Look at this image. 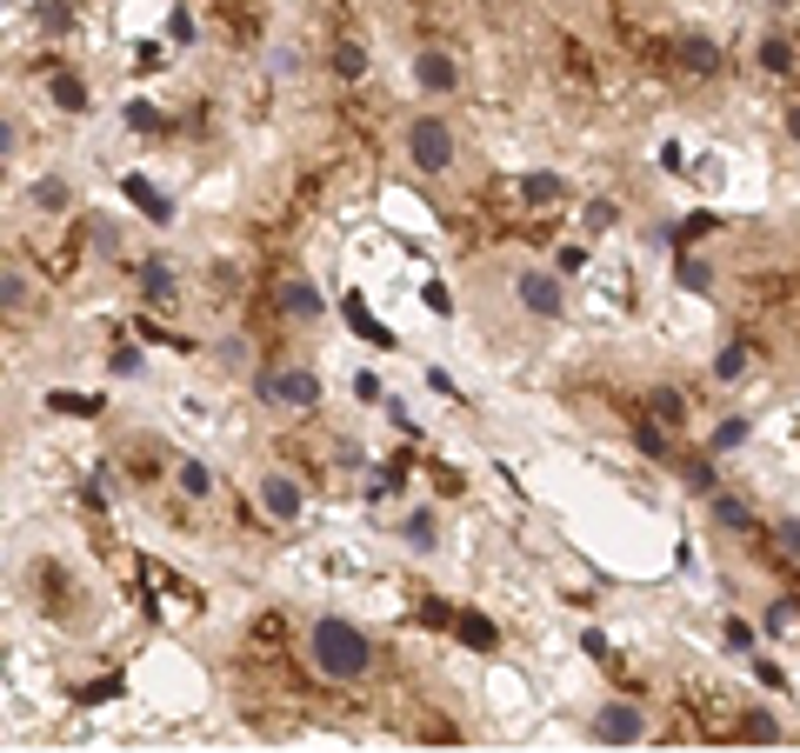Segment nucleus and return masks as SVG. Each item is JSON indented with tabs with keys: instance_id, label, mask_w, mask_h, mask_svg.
<instances>
[{
	"instance_id": "f257e3e1",
	"label": "nucleus",
	"mask_w": 800,
	"mask_h": 753,
	"mask_svg": "<svg viewBox=\"0 0 800 753\" xmlns=\"http://www.w3.org/2000/svg\"><path fill=\"white\" fill-rule=\"evenodd\" d=\"M307 660H313L320 681L361 687V681L374 674V640H367V627H354L347 614H320V620L307 627Z\"/></svg>"
},
{
	"instance_id": "f03ea898",
	"label": "nucleus",
	"mask_w": 800,
	"mask_h": 753,
	"mask_svg": "<svg viewBox=\"0 0 800 753\" xmlns=\"http://www.w3.org/2000/svg\"><path fill=\"white\" fill-rule=\"evenodd\" d=\"M400 153H408V167H414L421 181H441V174H454V160H460L454 121H441L434 107L408 114V127H400Z\"/></svg>"
},
{
	"instance_id": "7ed1b4c3",
	"label": "nucleus",
	"mask_w": 800,
	"mask_h": 753,
	"mask_svg": "<svg viewBox=\"0 0 800 753\" xmlns=\"http://www.w3.org/2000/svg\"><path fill=\"white\" fill-rule=\"evenodd\" d=\"M254 400L261 407H287V413H313L320 400H328V387H320L313 367H261L254 374Z\"/></svg>"
},
{
	"instance_id": "20e7f679",
	"label": "nucleus",
	"mask_w": 800,
	"mask_h": 753,
	"mask_svg": "<svg viewBox=\"0 0 800 753\" xmlns=\"http://www.w3.org/2000/svg\"><path fill=\"white\" fill-rule=\"evenodd\" d=\"M514 300H521V313L540 320V327H560V320H568V287H560V267H521V274H514Z\"/></svg>"
},
{
	"instance_id": "39448f33",
	"label": "nucleus",
	"mask_w": 800,
	"mask_h": 753,
	"mask_svg": "<svg viewBox=\"0 0 800 753\" xmlns=\"http://www.w3.org/2000/svg\"><path fill=\"white\" fill-rule=\"evenodd\" d=\"M587 733L601 740V746H640V740H648L654 733V714L648 707H640V700H601L594 714H587Z\"/></svg>"
},
{
	"instance_id": "423d86ee",
	"label": "nucleus",
	"mask_w": 800,
	"mask_h": 753,
	"mask_svg": "<svg viewBox=\"0 0 800 753\" xmlns=\"http://www.w3.org/2000/svg\"><path fill=\"white\" fill-rule=\"evenodd\" d=\"M254 500H261V514H267L274 527H294V521L307 514V493H300V480H294L287 467L254 474Z\"/></svg>"
},
{
	"instance_id": "0eeeda50",
	"label": "nucleus",
	"mask_w": 800,
	"mask_h": 753,
	"mask_svg": "<svg viewBox=\"0 0 800 753\" xmlns=\"http://www.w3.org/2000/svg\"><path fill=\"white\" fill-rule=\"evenodd\" d=\"M460 60H454V47H414V88L427 94V101H454L460 94Z\"/></svg>"
},
{
	"instance_id": "6e6552de",
	"label": "nucleus",
	"mask_w": 800,
	"mask_h": 753,
	"mask_svg": "<svg viewBox=\"0 0 800 753\" xmlns=\"http://www.w3.org/2000/svg\"><path fill=\"white\" fill-rule=\"evenodd\" d=\"M127 274H134V294H140L147 307H168V300H181V274H174V261H168V254H140Z\"/></svg>"
},
{
	"instance_id": "1a4fd4ad",
	"label": "nucleus",
	"mask_w": 800,
	"mask_h": 753,
	"mask_svg": "<svg viewBox=\"0 0 800 753\" xmlns=\"http://www.w3.org/2000/svg\"><path fill=\"white\" fill-rule=\"evenodd\" d=\"M707 521H713L720 534H728V540H754V534H761V514L747 507L741 493H728V487H720V493H707Z\"/></svg>"
},
{
	"instance_id": "9d476101",
	"label": "nucleus",
	"mask_w": 800,
	"mask_h": 753,
	"mask_svg": "<svg viewBox=\"0 0 800 753\" xmlns=\"http://www.w3.org/2000/svg\"><path fill=\"white\" fill-rule=\"evenodd\" d=\"M121 201H127V207H134L147 227H174V201L160 194L147 174H121Z\"/></svg>"
},
{
	"instance_id": "9b49d317",
	"label": "nucleus",
	"mask_w": 800,
	"mask_h": 753,
	"mask_svg": "<svg viewBox=\"0 0 800 753\" xmlns=\"http://www.w3.org/2000/svg\"><path fill=\"white\" fill-rule=\"evenodd\" d=\"M627 441H633V454H640V460L674 467V427H667V421H654V413H640V421L627 427Z\"/></svg>"
},
{
	"instance_id": "f8f14e48",
	"label": "nucleus",
	"mask_w": 800,
	"mask_h": 753,
	"mask_svg": "<svg viewBox=\"0 0 800 753\" xmlns=\"http://www.w3.org/2000/svg\"><path fill=\"white\" fill-rule=\"evenodd\" d=\"M47 101H54V114H88V107H94V88H88V73H73V67H54V73H47Z\"/></svg>"
},
{
	"instance_id": "ddd939ff",
	"label": "nucleus",
	"mask_w": 800,
	"mask_h": 753,
	"mask_svg": "<svg viewBox=\"0 0 800 753\" xmlns=\"http://www.w3.org/2000/svg\"><path fill=\"white\" fill-rule=\"evenodd\" d=\"M341 307H347V333H361L367 347H380V354H387V347H400V333L374 320V307H367V294H361V287H347V300H341Z\"/></svg>"
},
{
	"instance_id": "4468645a",
	"label": "nucleus",
	"mask_w": 800,
	"mask_h": 753,
	"mask_svg": "<svg viewBox=\"0 0 800 753\" xmlns=\"http://www.w3.org/2000/svg\"><path fill=\"white\" fill-rule=\"evenodd\" d=\"M454 640H460L467 653H494V647H501V627L480 614V607H454Z\"/></svg>"
},
{
	"instance_id": "2eb2a0df",
	"label": "nucleus",
	"mask_w": 800,
	"mask_h": 753,
	"mask_svg": "<svg viewBox=\"0 0 800 753\" xmlns=\"http://www.w3.org/2000/svg\"><path fill=\"white\" fill-rule=\"evenodd\" d=\"M27 214H41V220L73 214V187H67V174H41V181H27Z\"/></svg>"
},
{
	"instance_id": "dca6fc26",
	"label": "nucleus",
	"mask_w": 800,
	"mask_h": 753,
	"mask_svg": "<svg viewBox=\"0 0 800 753\" xmlns=\"http://www.w3.org/2000/svg\"><path fill=\"white\" fill-rule=\"evenodd\" d=\"M400 547H408V554H434L441 547V514L434 507H408V514H400Z\"/></svg>"
},
{
	"instance_id": "f3484780",
	"label": "nucleus",
	"mask_w": 800,
	"mask_h": 753,
	"mask_svg": "<svg viewBox=\"0 0 800 753\" xmlns=\"http://www.w3.org/2000/svg\"><path fill=\"white\" fill-rule=\"evenodd\" d=\"M674 60H681L694 80H713V73H720V47H713L707 34H681V41H674Z\"/></svg>"
},
{
	"instance_id": "a211bd4d",
	"label": "nucleus",
	"mask_w": 800,
	"mask_h": 753,
	"mask_svg": "<svg viewBox=\"0 0 800 753\" xmlns=\"http://www.w3.org/2000/svg\"><path fill=\"white\" fill-rule=\"evenodd\" d=\"M674 287H681V294H694V300H707V294H713V267H707V254L681 247V254H674Z\"/></svg>"
},
{
	"instance_id": "6ab92c4d",
	"label": "nucleus",
	"mask_w": 800,
	"mask_h": 753,
	"mask_svg": "<svg viewBox=\"0 0 800 753\" xmlns=\"http://www.w3.org/2000/svg\"><path fill=\"white\" fill-rule=\"evenodd\" d=\"M27 307H34L27 267H21V261H8V267H0V313H8V320H27Z\"/></svg>"
},
{
	"instance_id": "aec40b11",
	"label": "nucleus",
	"mask_w": 800,
	"mask_h": 753,
	"mask_svg": "<svg viewBox=\"0 0 800 753\" xmlns=\"http://www.w3.org/2000/svg\"><path fill=\"white\" fill-rule=\"evenodd\" d=\"M754 441V421L747 413H720V421L707 427V454H741Z\"/></svg>"
},
{
	"instance_id": "412c9836",
	"label": "nucleus",
	"mask_w": 800,
	"mask_h": 753,
	"mask_svg": "<svg viewBox=\"0 0 800 753\" xmlns=\"http://www.w3.org/2000/svg\"><path fill=\"white\" fill-rule=\"evenodd\" d=\"M80 227H88V247H94L101 261H121V220H114V214L88 207V214H80Z\"/></svg>"
},
{
	"instance_id": "4be33fe9",
	"label": "nucleus",
	"mask_w": 800,
	"mask_h": 753,
	"mask_svg": "<svg viewBox=\"0 0 800 753\" xmlns=\"http://www.w3.org/2000/svg\"><path fill=\"white\" fill-rule=\"evenodd\" d=\"M720 454H687L674 474H681V487L694 493V500H707V493H720V467H713Z\"/></svg>"
},
{
	"instance_id": "5701e85b",
	"label": "nucleus",
	"mask_w": 800,
	"mask_h": 753,
	"mask_svg": "<svg viewBox=\"0 0 800 753\" xmlns=\"http://www.w3.org/2000/svg\"><path fill=\"white\" fill-rule=\"evenodd\" d=\"M281 307H287L294 320H320V313H328V300H320V287H313L307 274H294V281L281 287Z\"/></svg>"
},
{
	"instance_id": "b1692460",
	"label": "nucleus",
	"mask_w": 800,
	"mask_h": 753,
	"mask_svg": "<svg viewBox=\"0 0 800 753\" xmlns=\"http://www.w3.org/2000/svg\"><path fill=\"white\" fill-rule=\"evenodd\" d=\"M754 67L774 73V80H787V73H793V41H787V34H761V41H754Z\"/></svg>"
},
{
	"instance_id": "393cba45",
	"label": "nucleus",
	"mask_w": 800,
	"mask_h": 753,
	"mask_svg": "<svg viewBox=\"0 0 800 753\" xmlns=\"http://www.w3.org/2000/svg\"><path fill=\"white\" fill-rule=\"evenodd\" d=\"M741 740H747V746H780L787 727H780L774 707H747V714H741Z\"/></svg>"
},
{
	"instance_id": "a878e982",
	"label": "nucleus",
	"mask_w": 800,
	"mask_h": 753,
	"mask_svg": "<svg viewBox=\"0 0 800 753\" xmlns=\"http://www.w3.org/2000/svg\"><path fill=\"white\" fill-rule=\"evenodd\" d=\"M101 393H67V387H54L47 393V413H67V421H101Z\"/></svg>"
},
{
	"instance_id": "bb28decb",
	"label": "nucleus",
	"mask_w": 800,
	"mask_h": 753,
	"mask_svg": "<svg viewBox=\"0 0 800 753\" xmlns=\"http://www.w3.org/2000/svg\"><path fill=\"white\" fill-rule=\"evenodd\" d=\"M747 367H754V347H747V341H728V347L713 354V380H720V387L747 380Z\"/></svg>"
},
{
	"instance_id": "cd10ccee",
	"label": "nucleus",
	"mask_w": 800,
	"mask_h": 753,
	"mask_svg": "<svg viewBox=\"0 0 800 753\" xmlns=\"http://www.w3.org/2000/svg\"><path fill=\"white\" fill-rule=\"evenodd\" d=\"M560 194H568V181H560V174H547V167L521 174V201H527V207H553Z\"/></svg>"
},
{
	"instance_id": "c85d7f7f",
	"label": "nucleus",
	"mask_w": 800,
	"mask_h": 753,
	"mask_svg": "<svg viewBox=\"0 0 800 753\" xmlns=\"http://www.w3.org/2000/svg\"><path fill=\"white\" fill-rule=\"evenodd\" d=\"M720 647H728L734 660H747V653H761V627L741 620V614H728V620H720Z\"/></svg>"
},
{
	"instance_id": "c756f323",
	"label": "nucleus",
	"mask_w": 800,
	"mask_h": 753,
	"mask_svg": "<svg viewBox=\"0 0 800 753\" xmlns=\"http://www.w3.org/2000/svg\"><path fill=\"white\" fill-rule=\"evenodd\" d=\"M328 67H334V80H347V88H354V80H367V67H374V60H367V47H361V41H341Z\"/></svg>"
},
{
	"instance_id": "7c9ffc66",
	"label": "nucleus",
	"mask_w": 800,
	"mask_h": 753,
	"mask_svg": "<svg viewBox=\"0 0 800 753\" xmlns=\"http://www.w3.org/2000/svg\"><path fill=\"white\" fill-rule=\"evenodd\" d=\"M648 413H654V421H667V427H687V393L681 387H654L648 393Z\"/></svg>"
},
{
	"instance_id": "2f4dec72",
	"label": "nucleus",
	"mask_w": 800,
	"mask_h": 753,
	"mask_svg": "<svg viewBox=\"0 0 800 753\" xmlns=\"http://www.w3.org/2000/svg\"><path fill=\"white\" fill-rule=\"evenodd\" d=\"M121 121H127V134H168V114H160L153 101H140V94L121 107Z\"/></svg>"
},
{
	"instance_id": "473e14b6",
	"label": "nucleus",
	"mask_w": 800,
	"mask_h": 753,
	"mask_svg": "<svg viewBox=\"0 0 800 753\" xmlns=\"http://www.w3.org/2000/svg\"><path fill=\"white\" fill-rule=\"evenodd\" d=\"M174 487H181L187 500H207V493H214V467H207V460H181V467H174Z\"/></svg>"
},
{
	"instance_id": "72a5a7b5",
	"label": "nucleus",
	"mask_w": 800,
	"mask_h": 753,
	"mask_svg": "<svg viewBox=\"0 0 800 753\" xmlns=\"http://www.w3.org/2000/svg\"><path fill=\"white\" fill-rule=\"evenodd\" d=\"M720 227V214H707V207H694L687 220H674V254H681V247H694V240H707Z\"/></svg>"
},
{
	"instance_id": "f704fd0d",
	"label": "nucleus",
	"mask_w": 800,
	"mask_h": 753,
	"mask_svg": "<svg viewBox=\"0 0 800 753\" xmlns=\"http://www.w3.org/2000/svg\"><path fill=\"white\" fill-rule=\"evenodd\" d=\"M614 220H620V207H614V201H607V194H601V201H587V207H581V233H587V240H601V233H607V227H614Z\"/></svg>"
},
{
	"instance_id": "c9c22d12",
	"label": "nucleus",
	"mask_w": 800,
	"mask_h": 753,
	"mask_svg": "<svg viewBox=\"0 0 800 753\" xmlns=\"http://www.w3.org/2000/svg\"><path fill=\"white\" fill-rule=\"evenodd\" d=\"M400 487H408V460H387V467H374V480H367L374 500H393Z\"/></svg>"
},
{
	"instance_id": "e433bc0d",
	"label": "nucleus",
	"mask_w": 800,
	"mask_h": 753,
	"mask_svg": "<svg viewBox=\"0 0 800 753\" xmlns=\"http://www.w3.org/2000/svg\"><path fill=\"white\" fill-rule=\"evenodd\" d=\"M73 700H80V707H107V700H121V674H101V681H80V687H73Z\"/></svg>"
},
{
	"instance_id": "4c0bfd02",
	"label": "nucleus",
	"mask_w": 800,
	"mask_h": 753,
	"mask_svg": "<svg viewBox=\"0 0 800 753\" xmlns=\"http://www.w3.org/2000/svg\"><path fill=\"white\" fill-rule=\"evenodd\" d=\"M747 666H754V681H761L767 694H787V666H780L774 653H747Z\"/></svg>"
},
{
	"instance_id": "58836bf2",
	"label": "nucleus",
	"mask_w": 800,
	"mask_h": 753,
	"mask_svg": "<svg viewBox=\"0 0 800 753\" xmlns=\"http://www.w3.org/2000/svg\"><path fill=\"white\" fill-rule=\"evenodd\" d=\"M34 21H41L47 34H73V27H80V14H73V8H60V0H41Z\"/></svg>"
},
{
	"instance_id": "ea45409f",
	"label": "nucleus",
	"mask_w": 800,
	"mask_h": 753,
	"mask_svg": "<svg viewBox=\"0 0 800 753\" xmlns=\"http://www.w3.org/2000/svg\"><path fill=\"white\" fill-rule=\"evenodd\" d=\"M107 374H121V380H140V374H147V354H140V347H127V341H121V347H114V354H107Z\"/></svg>"
},
{
	"instance_id": "a19ab883",
	"label": "nucleus",
	"mask_w": 800,
	"mask_h": 753,
	"mask_svg": "<svg viewBox=\"0 0 800 753\" xmlns=\"http://www.w3.org/2000/svg\"><path fill=\"white\" fill-rule=\"evenodd\" d=\"M761 634H767V640H787V634H793V601H767Z\"/></svg>"
},
{
	"instance_id": "79ce46f5",
	"label": "nucleus",
	"mask_w": 800,
	"mask_h": 753,
	"mask_svg": "<svg viewBox=\"0 0 800 753\" xmlns=\"http://www.w3.org/2000/svg\"><path fill=\"white\" fill-rule=\"evenodd\" d=\"M380 407H387V421H393V427H400V434H408V441H421V434H427V427H421V421H414V407H408V400H400V393H387V400H380Z\"/></svg>"
},
{
	"instance_id": "37998d69",
	"label": "nucleus",
	"mask_w": 800,
	"mask_h": 753,
	"mask_svg": "<svg viewBox=\"0 0 800 753\" xmlns=\"http://www.w3.org/2000/svg\"><path fill=\"white\" fill-rule=\"evenodd\" d=\"M427 474H434V493H441V500H460V493H467V474H460V467H447V460H434Z\"/></svg>"
},
{
	"instance_id": "c03bdc74",
	"label": "nucleus",
	"mask_w": 800,
	"mask_h": 753,
	"mask_svg": "<svg viewBox=\"0 0 800 753\" xmlns=\"http://www.w3.org/2000/svg\"><path fill=\"white\" fill-rule=\"evenodd\" d=\"M553 267H560V281L581 274V267H587V240H560V247H553Z\"/></svg>"
},
{
	"instance_id": "a18cd8bd",
	"label": "nucleus",
	"mask_w": 800,
	"mask_h": 753,
	"mask_svg": "<svg viewBox=\"0 0 800 753\" xmlns=\"http://www.w3.org/2000/svg\"><path fill=\"white\" fill-rule=\"evenodd\" d=\"M774 554L800 560V521H793V514H780V521H774Z\"/></svg>"
},
{
	"instance_id": "49530a36",
	"label": "nucleus",
	"mask_w": 800,
	"mask_h": 753,
	"mask_svg": "<svg viewBox=\"0 0 800 753\" xmlns=\"http://www.w3.org/2000/svg\"><path fill=\"white\" fill-rule=\"evenodd\" d=\"M168 41H174V47H194V41H201V27H194V14H187V8H174V14H168Z\"/></svg>"
},
{
	"instance_id": "de8ad7c7",
	"label": "nucleus",
	"mask_w": 800,
	"mask_h": 753,
	"mask_svg": "<svg viewBox=\"0 0 800 753\" xmlns=\"http://www.w3.org/2000/svg\"><path fill=\"white\" fill-rule=\"evenodd\" d=\"M0 160H21V121H0Z\"/></svg>"
},
{
	"instance_id": "09e8293b",
	"label": "nucleus",
	"mask_w": 800,
	"mask_h": 753,
	"mask_svg": "<svg viewBox=\"0 0 800 753\" xmlns=\"http://www.w3.org/2000/svg\"><path fill=\"white\" fill-rule=\"evenodd\" d=\"M421 300H427V313H454V294H447V281H427V287H421Z\"/></svg>"
},
{
	"instance_id": "8fccbe9b",
	"label": "nucleus",
	"mask_w": 800,
	"mask_h": 753,
	"mask_svg": "<svg viewBox=\"0 0 800 753\" xmlns=\"http://www.w3.org/2000/svg\"><path fill=\"white\" fill-rule=\"evenodd\" d=\"M354 393H361V400H374V407H380V400H387V387H380V374H367V367H361V374H354Z\"/></svg>"
},
{
	"instance_id": "3c124183",
	"label": "nucleus",
	"mask_w": 800,
	"mask_h": 753,
	"mask_svg": "<svg viewBox=\"0 0 800 753\" xmlns=\"http://www.w3.org/2000/svg\"><path fill=\"white\" fill-rule=\"evenodd\" d=\"M581 647H587V660H601V666L614 660V647H607V634H601V627H587V634H581Z\"/></svg>"
},
{
	"instance_id": "603ef678",
	"label": "nucleus",
	"mask_w": 800,
	"mask_h": 753,
	"mask_svg": "<svg viewBox=\"0 0 800 753\" xmlns=\"http://www.w3.org/2000/svg\"><path fill=\"white\" fill-rule=\"evenodd\" d=\"M80 507H94V514L107 507V487H101V474H94V480H80Z\"/></svg>"
},
{
	"instance_id": "864d4df0",
	"label": "nucleus",
	"mask_w": 800,
	"mask_h": 753,
	"mask_svg": "<svg viewBox=\"0 0 800 753\" xmlns=\"http://www.w3.org/2000/svg\"><path fill=\"white\" fill-rule=\"evenodd\" d=\"M427 387H434L441 400H460V387H454V374H447V367H427Z\"/></svg>"
},
{
	"instance_id": "5fc2aeb1",
	"label": "nucleus",
	"mask_w": 800,
	"mask_h": 753,
	"mask_svg": "<svg viewBox=\"0 0 800 753\" xmlns=\"http://www.w3.org/2000/svg\"><path fill=\"white\" fill-rule=\"evenodd\" d=\"M134 60H140V67H160V60H168V47H160V41H140Z\"/></svg>"
},
{
	"instance_id": "6e6d98bb",
	"label": "nucleus",
	"mask_w": 800,
	"mask_h": 753,
	"mask_svg": "<svg viewBox=\"0 0 800 753\" xmlns=\"http://www.w3.org/2000/svg\"><path fill=\"white\" fill-rule=\"evenodd\" d=\"M780 127H787V140H793V147H800V101H793V107H787V114H780Z\"/></svg>"
}]
</instances>
